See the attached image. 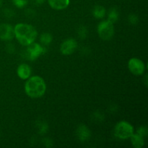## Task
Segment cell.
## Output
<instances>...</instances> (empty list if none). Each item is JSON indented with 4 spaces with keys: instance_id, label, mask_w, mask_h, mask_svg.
Listing matches in <instances>:
<instances>
[{
    "instance_id": "1",
    "label": "cell",
    "mask_w": 148,
    "mask_h": 148,
    "mask_svg": "<svg viewBox=\"0 0 148 148\" xmlns=\"http://www.w3.org/2000/svg\"><path fill=\"white\" fill-rule=\"evenodd\" d=\"M14 36L23 46H28L36 40L37 31L33 25L25 23H19L14 27Z\"/></svg>"
},
{
    "instance_id": "2",
    "label": "cell",
    "mask_w": 148,
    "mask_h": 148,
    "mask_svg": "<svg viewBox=\"0 0 148 148\" xmlns=\"http://www.w3.org/2000/svg\"><path fill=\"white\" fill-rule=\"evenodd\" d=\"M46 90L44 79L39 76L29 77L25 85V93L30 98H38L43 96Z\"/></svg>"
},
{
    "instance_id": "3",
    "label": "cell",
    "mask_w": 148,
    "mask_h": 148,
    "mask_svg": "<svg viewBox=\"0 0 148 148\" xmlns=\"http://www.w3.org/2000/svg\"><path fill=\"white\" fill-rule=\"evenodd\" d=\"M134 134V128L127 121H121L117 123L114 128V134L121 140H127Z\"/></svg>"
},
{
    "instance_id": "4",
    "label": "cell",
    "mask_w": 148,
    "mask_h": 148,
    "mask_svg": "<svg viewBox=\"0 0 148 148\" xmlns=\"http://www.w3.org/2000/svg\"><path fill=\"white\" fill-rule=\"evenodd\" d=\"M98 33L100 38L103 40H110L114 34V23H111L108 20L102 21L98 26Z\"/></svg>"
},
{
    "instance_id": "5",
    "label": "cell",
    "mask_w": 148,
    "mask_h": 148,
    "mask_svg": "<svg viewBox=\"0 0 148 148\" xmlns=\"http://www.w3.org/2000/svg\"><path fill=\"white\" fill-rule=\"evenodd\" d=\"M46 49L36 43H32L27 46V56L30 60H36L41 54L44 53Z\"/></svg>"
},
{
    "instance_id": "6",
    "label": "cell",
    "mask_w": 148,
    "mask_h": 148,
    "mask_svg": "<svg viewBox=\"0 0 148 148\" xmlns=\"http://www.w3.org/2000/svg\"><path fill=\"white\" fill-rule=\"evenodd\" d=\"M128 67L130 72L134 75H143L145 69L144 62L137 58H132L129 61Z\"/></svg>"
},
{
    "instance_id": "7",
    "label": "cell",
    "mask_w": 148,
    "mask_h": 148,
    "mask_svg": "<svg viewBox=\"0 0 148 148\" xmlns=\"http://www.w3.org/2000/svg\"><path fill=\"white\" fill-rule=\"evenodd\" d=\"M14 37V27L10 24L0 25V39L2 40H10Z\"/></svg>"
},
{
    "instance_id": "8",
    "label": "cell",
    "mask_w": 148,
    "mask_h": 148,
    "mask_svg": "<svg viewBox=\"0 0 148 148\" xmlns=\"http://www.w3.org/2000/svg\"><path fill=\"white\" fill-rule=\"evenodd\" d=\"M77 47V43L73 38H69L66 40L61 45V52L64 55H70L76 50Z\"/></svg>"
},
{
    "instance_id": "9",
    "label": "cell",
    "mask_w": 148,
    "mask_h": 148,
    "mask_svg": "<svg viewBox=\"0 0 148 148\" xmlns=\"http://www.w3.org/2000/svg\"><path fill=\"white\" fill-rule=\"evenodd\" d=\"M17 75L23 79H27L31 75V69L27 64H22L17 67Z\"/></svg>"
},
{
    "instance_id": "10",
    "label": "cell",
    "mask_w": 148,
    "mask_h": 148,
    "mask_svg": "<svg viewBox=\"0 0 148 148\" xmlns=\"http://www.w3.org/2000/svg\"><path fill=\"white\" fill-rule=\"evenodd\" d=\"M49 5L51 8L56 10H62L69 6V0H48Z\"/></svg>"
},
{
    "instance_id": "11",
    "label": "cell",
    "mask_w": 148,
    "mask_h": 148,
    "mask_svg": "<svg viewBox=\"0 0 148 148\" xmlns=\"http://www.w3.org/2000/svg\"><path fill=\"white\" fill-rule=\"evenodd\" d=\"M77 135L80 141H86L90 137V131L85 125H80L77 130Z\"/></svg>"
},
{
    "instance_id": "12",
    "label": "cell",
    "mask_w": 148,
    "mask_h": 148,
    "mask_svg": "<svg viewBox=\"0 0 148 148\" xmlns=\"http://www.w3.org/2000/svg\"><path fill=\"white\" fill-rule=\"evenodd\" d=\"M130 138H131L132 144L135 148H140L144 145V139L137 133L133 134Z\"/></svg>"
},
{
    "instance_id": "13",
    "label": "cell",
    "mask_w": 148,
    "mask_h": 148,
    "mask_svg": "<svg viewBox=\"0 0 148 148\" xmlns=\"http://www.w3.org/2000/svg\"><path fill=\"white\" fill-rule=\"evenodd\" d=\"M92 14L97 19H101L105 16L106 9L101 5H97L92 10Z\"/></svg>"
},
{
    "instance_id": "14",
    "label": "cell",
    "mask_w": 148,
    "mask_h": 148,
    "mask_svg": "<svg viewBox=\"0 0 148 148\" xmlns=\"http://www.w3.org/2000/svg\"><path fill=\"white\" fill-rule=\"evenodd\" d=\"M119 19V12L116 7H113L110 10L108 13V20L111 23H114L118 20Z\"/></svg>"
},
{
    "instance_id": "15",
    "label": "cell",
    "mask_w": 148,
    "mask_h": 148,
    "mask_svg": "<svg viewBox=\"0 0 148 148\" xmlns=\"http://www.w3.org/2000/svg\"><path fill=\"white\" fill-rule=\"evenodd\" d=\"M40 43L43 45H49L52 41V36L49 33H44L40 36Z\"/></svg>"
},
{
    "instance_id": "16",
    "label": "cell",
    "mask_w": 148,
    "mask_h": 148,
    "mask_svg": "<svg viewBox=\"0 0 148 148\" xmlns=\"http://www.w3.org/2000/svg\"><path fill=\"white\" fill-rule=\"evenodd\" d=\"M12 2L14 5L18 8H23L27 4L28 0H12Z\"/></svg>"
},
{
    "instance_id": "17",
    "label": "cell",
    "mask_w": 148,
    "mask_h": 148,
    "mask_svg": "<svg viewBox=\"0 0 148 148\" xmlns=\"http://www.w3.org/2000/svg\"><path fill=\"white\" fill-rule=\"evenodd\" d=\"M88 35V30L84 26H81L78 30V36L81 38V39H85Z\"/></svg>"
},
{
    "instance_id": "18",
    "label": "cell",
    "mask_w": 148,
    "mask_h": 148,
    "mask_svg": "<svg viewBox=\"0 0 148 148\" xmlns=\"http://www.w3.org/2000/svg\"><path fill=\"white\" fill-rule=\"evenodd\" d=\"M137 134L140 135L141 137H145L147 136V128L146 127H141L138 129L137 130Z\"/></svg>"
},
{
    "instance_id": "19",
    "label": "cell",
    "mask_w": 148,
    "mask_h": 148,
    "mask_svg": "<svg viewBox=\"0 0 148 148\" xmlns=\"http://www.w3.org/2000/svg\"><path fill=\"white\" fill-rule=\"evenodd\" d=\"M128 20L131 24H137V23H138L139 19H138V17H137L136 14H130V16H129Z\"/></svg>"
},
{
    "instance_id": "20",
    "label": "cell",
    "mask_w": 148,
    "mask_h": 148,
    "mask_svg": "<svg viewBox=\"0 0 148 148\" xmlns=\"http://www.w3.org/2000/svg\"><path fill=\"white\" fill-rule=\"evenodd\" d=\"M4 14L6 17H12L14 16V11H12V10H11V9H5V10H4Z\"/></svg>"
},
{
    "instance_id": "21",
    "label": "cell",
    "mask_w": 148,
    "mask_h": 148,
    "mask_svg": "<svg viewBox=\"0 0 148 148\" xmlns=\"http://www.w3.org/2000/svg\"><path fill=\"white\" fill-rule=\"evenodd\" d=\"M47 130H48V125L46 124L43 123V124H41V126H40L39 132H40V134H44V133H46V132H47Z\"/></svg>"
},
{
    "instance_id": "22",
    "label": "cell",
    "mask_w": 148,
    "mask_h": 148,
    "mask_svg": "<svg viewBox=\"0 0 148 148\" xmlns=\"http://www.w3.org/2000/svg\"><path fill=\"white\" fill-rule=\"evenodd\" d=\"M6 50H7L8 52H10V53H12V52H14V46H12V43H9V44L7 46Z\"/></svg>"
},
{
    "instance_id": "23",
    "label": "cell",
    "mask_w": 148,
    "mask_h": 148,
    "mask_svg": "<svg viewBox=\"0 0 148 148\" xmlns=\"http://www.w3.org/2000/svg\"><path fill=\"white\" fill-rule=\"evenodd\" d=\"M34 2V4H37V5H40L42 4L45 1V0H32Z\"/></svg>"
},
{
    "instance_id": "24",
    "label": "cell",
    "mask_w": 148,
    "mask_h": 148,
    "mask_svg": "<svg viewBox=\"0 0 148 148\" xmlns=\"http://www.w3.org/2000/svg\"><path fill=\"white\" fill-rule=\"evenodd\" d=\"M2 3H3V0H0V7L2 6Z\"/></svg>"
}]
</instances>
